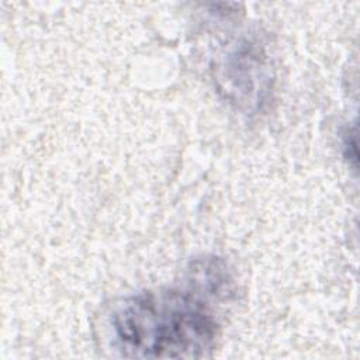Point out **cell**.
Returning <instances> with one entry per match:
<instances>
[{
    "label": "cell",
    "mask_w": 360,
    "mask_h": 360,
    "mask_svg": "<svg viewBox=\"0 0 360 360\" xmlns=\"http://www.w3.org/2000/svg\"><path fill=\"white\" fill-rule=\"evenodd\" d=\"M208 298L218 300L188 276L186 288L131 295L110 316L112 346L131 359L207 357L219 336Z\"/></svg>",
    "instance_id": "6da1fadb"
},
{
    "label": "cell",
    "mask_w": 360,
    "mask_h": 360,
    "mask_svg": "<svg viewBox=\"0 0 360 360\" xmlns=\"http://www.w3.org/2000/svg\"><path fill=\"white\" fill-rule=\"evenodd\" d=\"M214 76L229 103L245 111H257L269 97L273 65L260 42L240 39L217 63Z\"/></svg>",
    "instance_id": "7a4b0ae2"
}]
</instances>
